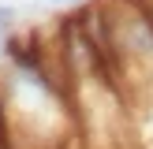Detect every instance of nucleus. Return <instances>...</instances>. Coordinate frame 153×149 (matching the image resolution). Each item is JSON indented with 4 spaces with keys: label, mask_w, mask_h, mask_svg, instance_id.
I'll use <instances>...</instances> for the list:
<instances>
[{
    "label": "nucleus",
    "mask_w": 153,
    "mask_h": 149,
    "mask_svg": "<svg viewBox=\"0 0 153 149\" xmlns=\"http://www.w3.org/2000/svg\"><path fill=\"white\" fill-rule=\"evenodd\" d=\"M19 7L15 4H0V56H4V45H7V37L19 30Z\"/></svg>",
    "instance_id": "f257e3e1"
},
{
    "label": "nucleus",
    "mask_w": 153,
    "mask_h": 149,
    "mask_svg": "<svg viewBox=\"0 0 153 149\" xmlns=\"http://www.w3.org/2000/svg\"><path fill=\"white\" fill-rule=\"evenodd\" d=\"M0 149H11V131H7V112H4V93H0Z\"/></svg>",
    "instance_id": "f03ea898"
},
{
    "label": "nucleus",
    "mask_w": 153,
    "mask_h": 149,
    "mask_svg": "<svg viewBox=\"0 0 153 149\" xmlns=\"http://www.w3.org/2000/svg\"><path fill=\"white\" fill-rule=\"evenodd\" d=\"M45 4H49V7H75V11H79V7L94 4V0H45Z\"/></svg>",
    "instance_id": "7ed1b4c3"
},
{
    "label": "nucleus",
    "mask_w": 153,
    "mask_h": 149,
    "mask_svg": "<svg viewBox=\"0 0 153 149\" xmlns=\"http://www.w3.org/2000/svg\"><path fill=\"white\" fill-rule=\"evenodd\" d=\"M146 15H149V22H153V0H146Z\"/></svg>",
    "instance_id": "20e7f679"
}]
</instances>
